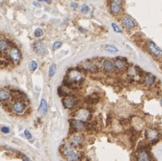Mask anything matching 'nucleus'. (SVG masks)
<instances>
[{
	"label": "nucleus",
	"instance_id": "obj_18",
	"mask_svg": "<svg viewBox=\"0 0 162 161\" xmlns=\"http://www.w3.org/2000/svg\"><path fill=\"white\" fill-rule=\"evenodd\" d=\"M84 68L89 71H91V72H94L97 70V65L91 61H89V62H86L84 64Z\"/></svg>",
	"mask_w": 162,
	"mask_h": 161
},
{
	"label": "nucleus",
	"instance_id": "obj_10",
	"mask_svg": "<svg viewBox=\"0 0 162 161\" xmlns=\"http://www.w3.org/2000/svg\"><path fill=\"white\" fill-rule=\"evenodd\" d=\"M71 125H72V127H74V130L77 132L82 131V130H84V128H85L83 121L78 120V119H74V120L71 121Z\"/></svg>",
	"mask_w": 162,
	"mask_h": 161
},
{
	"label": "nucleus",
	"instance_id": "obj_9",
	"mask_svg": "<svg viewBox=\"0 0 162 161\" xmlns=\"http://www.w3.org/2000/svg\"><path fill=\"white\" fill-rule=\"evenodd\" d=\"M89 111L86 110V109H80L76 112V114L74 115V117L75 119H78V120L81 121H86L87 119L89 118Z\"/></svg>",
	"mask_w": 162,
	"mask_h": 161
},
{
	"label": "nucleus",
	"instance_id": "obj_3",
	"mask_svg": "<svg viewBox=\"0 0 162 161\" xmlns=\"http://www.w3.org/2000/svg\"><path fill=\"white\" fill-rule=\"evenodd\" d=\"M62 153L63 155L66 156V158L67 160H79L81 158L80 154L77 151H75L72 148L71 145H66L62 148Z\"/></svg>",
	"mask_w": 162,
	"mask_h": 161
},
{
	"label": "nucleus",
	"instance_id": "obj_12",
	"mask_svg": "<svg viewBox=\"0 0 162 161\" xmlns=\"http://www.w3.org/2000/svg\"><path fill=\"white\" fill-rule=\"evenodd\" d=\"M63 104H64L66 108L71 109L73 108V107H74V105H75V99H74V98L66 96V98H64V99H63Z\"/></svg>",
	"mask_w": 162,
	"mask_h": 161
},
{
	"label": "nucleus",
	"instance_id": "obj_29",
	"mask_svg": "<svg viewBox=\"0 0 162 161\" xmlns=\"http://www.w3.org/2000/svg\"><path fill=\"white\" fill-rule=\"evenodd\" d=\"M61 46H62V43L59 42V41H57V42H55L54 45H53V49L56 50V49H58V48H60Z\"/></svg>",
	"mask_w": 162,
	"mask_h": 161
},
{
	"label": "nucleus",
	"instance_id": "obj_13",
	"mask_svg": "<svg viewBox=\"0 0 162 161\" xmlns=\"http://www.w3.org/2000/svg\"><path fill=\"white\" fill-rule=\"evenodd\" d=\"M102 66H103V69L107 72H112L116 69L115 64L111 60H105L104 62L102 63Z\"/></svg>",
	"mask_w": 162,
	"mask_h": 161
},
{
	"label": "nucleus",
	"instance_id": "obj_37",
	"mask_svg": "<svg viewBox=\"0 0 162 161\" xmlns=\"http://www.w3.org/2000/svg\"><path fill=\"white\" fill-rule=\"evenodd\" d=\"M160 103H161V105H162V99H161V101H160Z\"/></svg>",
	"mask_w": 162,
	"mask_h": 161
},
{
	"label": "nucleus",
	"instance_id": "obj_30",
	"mask_svg": "<svg viewBox=\"0 0 162 161\" xmlns=\"http://www.w3.org/2000/svg\"><path fill=\"white\" fill-rule=\"evenodd\" d=\"M1 132H2L3 133H10V129L8 128L7 126H3L2 128H1Z\"/></svg>",
	"mask_w": 162,
	"mask_h": 161
},
{
	"label": "nucleus",
	"instance_id": "obj_24",
	"mask_svg": "<svg viewBox=\"0 0 162 161\" xmlns=\"http://www.w3.org/2000/svg\"><path fill=\"white\" fill-rule=\"evenodd\" d=\"M99 98L97 95H91V96H90L88 98V102L90 103V104H95V103L98 101Z\"/></svg>",
	"mask_w": 162,
	"mask_h": 161
},
{
	"label": "nucleus",
	"instance_id": "obj_8",
	"mask_svg": "<svg viewBox=\"0 0 162 161\" xmlns=\"http://www.w3.org/2000/svg\"><path fill=\"white\" fill-rule=\"evenodd\" d=\"M33 49L37 55H40V56H43V55H45L47 52V49H46L45 45L42 42H40V41H37V42L34 43Z\"/></svg>",
	"mask_w": 162,
	"mask_h": 161
},
{
	"label": "nucleus",
	"instance_id": "obj_14",
	"mask_svg": "<svg viewBox=\"0 0 162 161\" xmlns=\"http://www.w3.org/2000/svg\"><path fill=\"white\" fill-rule=\"evenodd\" d=\"M136 158L140 161H149L150 159V156H149L148 152L144 149H142L140 150L138 153H137V156H136Z\"/></svg>",
	"mask_w": 162,
	"mask_h": 161
},
{
	"label": "nucleus",
	"instance_id": "obj_16",
	"mask_svg": "<svg viewBox=\"0 0 162 161\" xmlns=\"http://www.w3.org/2000/svg\"><path fill=\"white\" fill-rule=\"evenodd\" d=\"M158 132L156 130H153V129H149L146 133V137L148 140H150V141H153V140H156L158 138Z\"/></svg>",
	"mask_w": 162,
	"mask_h": 161
},
{
	"label": "nucleus",
	"instance_id": "obj_22",
	"mask_svg": "<svg viewBox=\"0 0 162 161\" xmlns=\"http://www.w3.org/2000/svg\"><path fill=\"white\" fill-rule=\"evenodd\" d=\"M56 72V65L55 64H51L49 67V71H48V75H49V77L54 76Z\"/></svg>",
	"mask_w": 162,
	"mask_h": 161
},
{
	"label": "nucleus",
	"instance_id": "obj_35",
	"mask_svg": "<svg viewBox=\"0 0 162 161\" xmlns=\"http://www.w3.org/2000/svg\"><path fill=\"white\" fill-rule=\"evenodd\" d=\"M43 1H45L47 3H51V0H43Z\"/></svg>",
	"mask_w": 162,
	"mask_h": 161
},
{
	"label": "nucleus",
	"instance_id": "obj_4",
	"mask_svg": "<svg viewBox=\"0 0 162 161\" xmlns=\"http://www.w3.org/2000/svg\"><path fill=\"white\" fill-rule=\"evenodd\" d=\"M67 78L68 80H70V82H72L73 83H81L82 80V74L80 71L74 69V70L69 71V72H68L67 74Z\"/></svg>",
	"mask_w": 162,
	"mask_h": 161
},
{
	"label": "nucleus",
	"instance_id": "obj_7",
	"mask_svg": "<svg viewBox=\"0 0 162 161\" xmlns=\"http://www.w3.org/2000/svg\"><path fill=\"white\" fill-rule=\"evenodd\" d=\"M83 141V137L81 134H74L70 138V145L72 147H80Z\"/></svg>",
	"mask_w": 162,
	"mask_h": 161
},
{
	"label": "nucleus",
	"instance_id": "obj_23",
	"mask_svg": "<svg viewBox=\"0 0 162 161\" xmlns=\"http://www.w3.org/2000/svg\"><path fill=\"white\" fill-rule=\"evenodd\" d=\"M29 68H30V70L31 71V72H34V71L36 70L37 68H38V64H37L36 61H30V64H29Z\"/></svg>",
	"mask_w": 162,
	"mask_h": 161
},
{
	"label": "nucleus",
	"instance_id": "obj_2",
	"mask_svg": "<svg viewBox=\"0 0 162 161\" xmlns=\"http://www.w3.org/2000/svg\"><path fill=\"white\" fill-rule=\"evenodd\" d=\"M14 45L12 39L0 33V68H13L9 58V52Z\"/></svg>",
	"mask_w": 162,
	"mask_h": 161
},
{
	"label": "nucleus",
	"instance_id": "obj_34",
	"mask_svg": "<svg viewBox=\"0 0 162 161\" xmlns=\"http://www.w3.org/2000/svg\"><path fill=\"white\" fill-rule=\"evenodd\" d=\"M22 159H23V160H30V158H29V157H22Z\"/></svg>",
	"mask_w": 162,
	"mask_h": 161
},
{
	"label": "nucleus",
	"instance_id": "obj_20",
	"mask_svg": "<svg viewBox=\"0 0 162 161\" xmlns=\"http://www.w3.org/2000/svg\"><path fill=\"white\" fill-rule=\"evenodd\" d=\"M104 49L110 53H117L118 52V49L115 46H113V45H106V46H104Z\"/></svg>",
	"mask_w": 162,
	"mask_h": 161
},
{
	"label": "nucleus",
	"instance_id": "obj_25",
	"mask_svg": "<svg viewBox=\"0 0 162 161\" xmlns=\"http://www.w3.org/2000/svg\"><path fill=\"white\" fill-rule=\"evenodd\" d=\"M42 35H43V30H42V29L38 28L35 30V31H34V36L36 37V38H40Z\"/></svg>",
	"mask_w": 162,
	"mask_h": 161
},
{
	"label": "nucleus",
	"instance_id": "obj_31",
	"mask_svg": "<svg viewBox=\"0 0 162 161\" xmlns=\"http://www.w3.org/2000/svg\"><path fill=\"white\" fill-rule=\"evenodd\" d=\"M77 6H78V5L76 4V3H71V7H72V9L73 10H75L76 8H77Z\"/></svg>",
	"mask_w": 162,
	"mask_h": 161
},
{
	"label": "nucleus",
	"instance_id": "obj_15",
	"mask_svg": "<svg viewBox=\"0 0 162 161\" xmlns=\"http://www.w3.org/2000/svg\"><path fill=\"white\" fill-rule=\"evenodd\" d=\"M110 11L113 14H118L121 12V4L111 2L110 4Z\"/></svg>",
	"mask_w": 162,
	"mask_h": 161
},
{
	"label": "nucleus",
	"instance_id": "obj_33",
	"mask_svg": "<svg viewBox=\"0 0 162 161\" xmlns=\"http://www.w3.org/2000/svg\"><path fill=\"white\" fill-rule=\"evenodd\" d=\"M33 5L35 6H37V7H40V3H38V2H34L33 3Z\"/></svg>",
	"mask_w": 162,
	"mask_h": 161
},
{
	"label": "nucleus",
	"instance_id": "obj_19",
	"mask_svg": "<svg viewBox=\"0 0 162 161\" xmlns=\"http://www.w3.org/2000/svg\"><path fill=\"white\" fill-rule=\"evenodd\" d=\"M114 64H115V67H116V69H118V70H124V69L125 68V63H124V61H121L120 58L116 59Z\"/></svg>",
	"mask_w": 162,
	"mask_h": 161
},
{
	"label": "nucleus",
	"instance_id": "obj_17",
	"mask_svg": "<svg viewBox=\"0 0 162 161\" xmlns=\"http://www.w3.org/2000/svg\"><path fill=\"white\" fill-rule=\"evenodd\" d=\"M39 110H40V112L43 115H45L47 113H48V103H47L46 99H41L40 107H39Z\"/></svg>",
	"mask_w": 162,
	"mask_h": 161
},
{
	"label": "nucleus",
	"instance_id": "obj_27",
	"mask_svg": "<svg viewBox=\"0 0 162 161\" xmlns=\"http://www.w3.org/2000/svg\"><path fill=\"white\" fill-rule=\"evenodd\" d=\"M112 28H113V30H114L116 32H117V33H121V32H122V30H121V29L118 27L117 24L115 23V22L112 23Z\"/></svg>",
	"mask_w": 162,
	"mask_h": 161
},
{
	"label": "nucleus",
	"instance_id": "obj_21",
	"mask_svg": "<svg viewBox=\"0 0 162 161\" xmlns=\"http://www.w3.org/2000/svg\"><path fill=\"white\" fill-rule=\"evenodd\" d=\"M155 82V77L152 74H148L145 77V83L148 85H152Z\"/></svg>",
	"mask_w": 162,
	"mask_h": 161
},
{
	"label": "nucleus",
	"instance_id": "obj_32",
	"mask_svg": "<svg viewBox=\"0 0 162 161\" xmlns=\"http://www.w3.org/2000/svg\"><path fill=\"white\" fill-rule=\"evenodd\" d=\"M111 1L115 3H118V4H121V3H122V0H111Z\"/></svg>",
	"mask_w": 162,
	"mask_h": 161
},
{
	"label": "nucleus",
	"instance_id": "obj_5",
	"mask_svg": "<svg viewBox=\"0 0 162 161\" xmlns=\"http://www.w3.org/2000/svg\"><path fill=\"white\" fill-rule=\"evenodd\" d=\"M148 48L150 52L151 53L153 56H162V49L160 48H158L154 42L150 41L148 43Z\"/></svg>",
	"mask_w": 162,
	"mask_h": 161
},
{
	"label": "nucleus",
	"instance_id": "obj_6",
	"mask_svg": "<svg viewBox=\"0 0 162 161\" xmlns=\"http://www.w3.org/2000/svg\"><path fill=\"white\" fill-rule=\"evenodd\" d=\"M12 95V91L8 90L7 88H2L0 89V102L5 103L11 98Z\"/></svg>",
	"mask_w": 162,
	"mask_h": 161
},
{
	"label": "nucleus",
	"instance_id": "obj_36",
	"mask_svg": "<svg viewBox=\"0 0 162 161\" xmlns=\"http://www.w3.org/2000/svg\"><path fill=\"white\" fill-rule=\"evenodd\" d=\"M37 1H39V2H41V1H43V0H37Z\"/></svg>",
	"mask_w": 162,
	"mask_h": 161
},
{
	"label": "nucleus",
	"instance_id": "obj_11",
	"mask_svg": "<svg viewBox=\"0 0 162 161\" xmlns=\"http://www.w3.org/2000/svg\"><path fill=\"white\" fill-rule=\"evenodd\" d=\"M122 23L125 28L129 29V30H132V29H134V27H135L134 22L129 17V16H124V17H123Z\"/></svg>",
	"mask_w": 162,
	"mask_h": 161
},
{
	"label": "nucleus",
	"instance_id": "obj_1",
	"mask_svg": "<svg viewBox=\"0 0 162 161\" xmlns=\"http://www.w3.org/2000/svg\"><path fill=\"white\" fill-rule=\"evenodd\" d=\"M3 105L5 106V108L8 112H11L17 115H23L27 110L26 101H25L23 97L17 95V91H15V94H13L12 91L11 98L6 102L3 103Z\"/></svg>",
	"mask_w": 162,
	"mask_h": 161
},
{
	"label": "nucleus",
	"instance_id": "obj_28",
	"mask_svg": "<svg viewBox=\"0 0 162 161\" xmlns=\"http://www.w3.org/2000/svg\"><path fill=\"white\" fill-rule=\"evenodd\" d=\"M24 135H25V137L27 138V140H29V141H31L32 136H31V134H30V133L28 131V130H25V131H24Z\"/></svg>",
	"mask_w": 162,
	"mask_h": 161
},
{
	"label": "nucleus",
	"instance_id": "obj_26",
	"mask_svg": "<svg viewBox=\"0 0 162 161\" xmlns=\"http://www.w3.org/2000/svg\"><path fill=\"white\" fill-rule=\"evenodd\" d=\"M89 11H90V7H89L87 5L82 6V7H81V12H82V14H86V13H88Z\"/></svg>",
	"mask_w": 162,
	"mask_h": 161
}]
</instances>
